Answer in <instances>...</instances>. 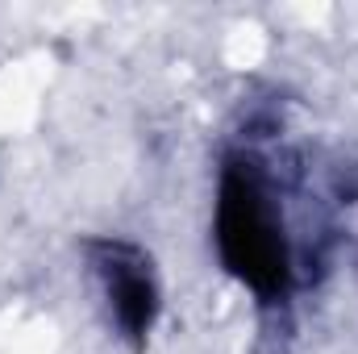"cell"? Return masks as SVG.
Returning a JSON list of instances; mask_svg holds the SVG:
<instances>
[{
  "label": "cell",
  "instance_id": "2",
  "mask_svg": "<svg viewBox=\"0 0 358 354\" xmlns=\"http://www.w3.org/2000/svg\"><path fill=\"white\" fill-rule=\"evenodd\" d=\"M92 263H96V275L104 283L113 321L121 325V334L129 342H142L159 317V283H155L150 259L129 242L104 238V242H92Z\"/></svg>",
  "mask_w": 358,
  "mask_h": 354
},
{
  "label": "cell",
  "instance_id": "1",
  "mask_svg": "<svg viewBox=\"0 0 358 354\" xmlns=\"http://www.w3.org/2000/svg\"><path fill=\"white\" fill-rule=\"evenodd\" d=\"M217 250L234 279H242L255 296L275 300L287 292L292 279V255L283 217L271 200L267 183L255 163L234 159L221 171L217 192Z\"/></svg>",
  "mask_w": 358,
  "mask_h": 354
}]
</instances>
